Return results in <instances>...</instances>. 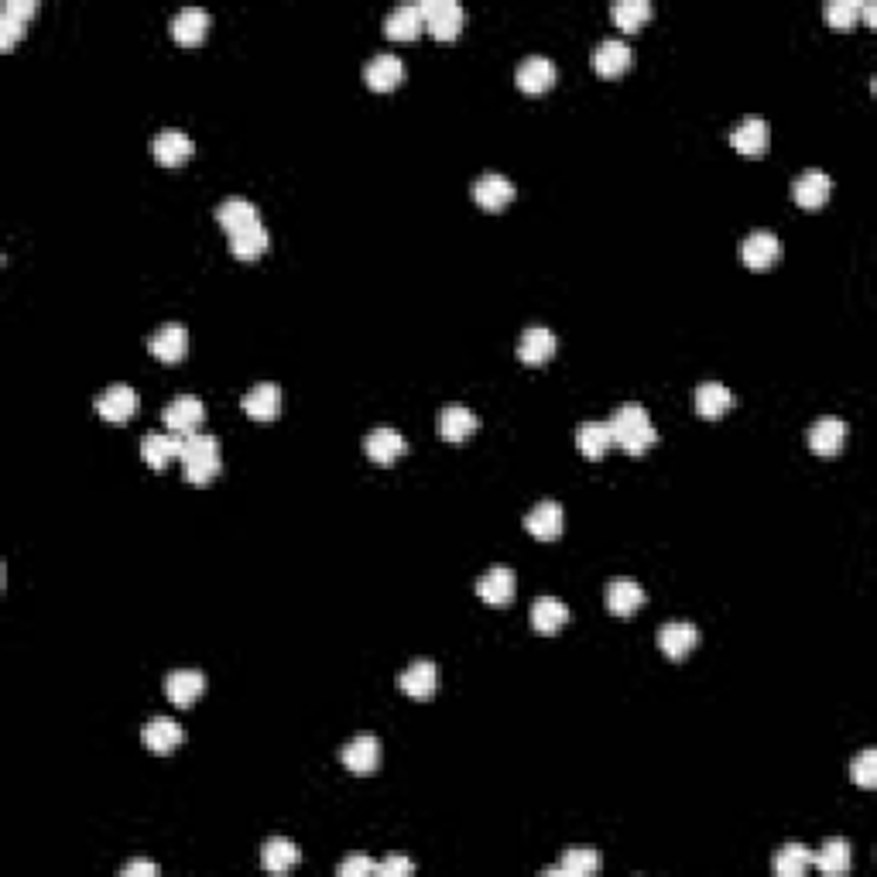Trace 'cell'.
<instances>
[{
  "instance_id": "cell-1",
  "label": "cell",
  "mask_w": 877,
  "mask_h": 877,
  "mask_svg": "<svg viewBox=\"0 0 877 877\" xmlns=\"http://www.w3.org/2000/svg\"><path fill=\"white\" fill-rule=\"evenodd\" d=\"M607 425H610V436H614L617 446L631 456H641L645 449H651L658 442L651 415L645 412V405H638V401H627V405L617 408V412L607 418Z\"/></svg>"
},
{
  "instance_id": "cell-2",
  "label": "cell",
  "mask_w": 877,
  "mask_h": 877,
  "mask_svg": "<svg viewBox=\"0 0 877 877\" xmlns=\"http://www.w3.org/2000/svg\"><path fill=\"white\" fill-rule=\"evenodd\" d=\"M182 470L185 480L196 487L209 484V480L220 473V439L209 436V432H192V436L182 439Z\"/></svg>"
},
{
  "instance_id": "cell-3",
  "label": "cell",
  "mask_w": 877,
  "mask_h": 877,
  "mask_svg": "<svg viewBox=\"0 0 877 877\" xmlns=\"http://www.w3.org/2000/svg\"><path fill=\"white\" fill-rule=\"evenodd\" d=\"M162 415H165L168 432H175V436H192V432H199V425H203L206 408H203V398H196V394H179V398L168 401Z\"/></svg>"
},
{
  "instance_id": "cell-4",
  "label": "cell",
  "mask_w": 877,
  "mask_h": 877,
  "mask_svg": "<svg viewBox=\"0 0 877 877\" xmlns=\"http://www.w3.org/2000/svg\"><path fill=\"white\" fill-rule=\"evenodd\" d=\"M422 14H425V28H429L436 38H442V42L460 35V28L466 21V11L456 4V0H425Z\"/></svg>"
},
{
  "instance_id": "cell-5",
  "label": "cell",
  "mask_w": 877,
  "mask_h": 877,
  "mask_svg": "<svg viewBox=\"0 0 877 877\" xmlns=\"http://www.w3.org/2000/svg\"><path fill=\"white\" fill-rule=\"evenodd\" d=\"M778 257H782V240H778L771 230L747 233L744 244H740V261H744L747 268H754V271L771 268V264H775Z\"/></svg>"
},
{
  "instance_id": "cell-6",
  "label": "cell",
  "mask_w": 877,
  "mask_h": 877,
  "mask_svg": "<svg viewBox=\"0 0 877 877\" xmlns=\"http://www.w3.org/2000/svg\"><path fill=\"white\" fill-rule=\"evenodd\" d=\"M364 453L374 463L388 466L398 460V456L408 453V439L401 436L398 429H391V425H377V429H370L364 436Z\"/></svg>"
},
{
  "instance_id": "cell-7",
  "label": "cell",
  "mask_w": 877,
  "mask_h": 877,
  "mask_svg": "<svg viewBox=\"0 0 877 877\" xmlns=\"http://www.w3.org/2000/svg\"><path fill=\"white\" fill-rule=\"evenodd\" d=\"M96 412H100L107 422H127L134 412H138V391L131 384H110L107 391L96 394Z\"/></svg>"
},
{
  "instance_id": "cell-8",
  "label": "cell",
  "mask_w": 877,
  "mask_h": 877,
  "mask_svg": "<svg viewBox=\"0 0 877 877\" xmlns=\"http://www.w3.org/2000/svg\"><path fill=\"white\" fill-rule=\"evenodd\" d=\"M141 740H144V747H148V751L168 754L185 740V730H182L179 720H172V716H151V720L141 727Z\"/></svg>"
},
{
  "instance_id": "cell-9",
  "label": "cell",
  "mask_w": 877,
  "mask_h": 877,
  "mask_svg": "<svg viewBox=\"0 0 877 877\" xmlns=\"http://www.w3.org/2000/svg\"><path fill=\"white\" fill-rule=\"evenodd\" d=\"M148 347L158 360H165V364H179L185 350H189V329L182 323H162L151 333Z\"/></svg>"
},
{
  "instance_id": "cell-10",
  "label": "cell",
  "mask_w": 877,
  "mask_h": 877,
  "mask_svg": "<svg viewBox=\"0 0 877 877\" xmlns=\"http://www.w3.org/2000/svg\"><path fill=\"white\" fill-rule=\"evenodd\" d=\"M401 79H405V62H401L398 55H391V52H377L374 59L364 66V83L370 86V90H377V93L394 90Z\"/></svg>"
},
{
  "instance_id": "cell-11",
  "label": "cell",
  "mask_w": 877,
  "mask_h": 877,
  "mask_svg": "<svg viewBox=\"0 0 877 877\" xmlns=\"http://www.w3.org/2000/svg\"><path fill=\"white\" fill-rule=\"evenodd\" d=\"M555 76H559V69H555V62L549 59V55H528V59L518 66V72H514V79H518V90H525V93L552 90Z\"/></svg>"
},
{
  "instance_id": "cell-12",
  "label": "cell",
  "mask_w": 877,
  "mask_h": 877,
  "mask_svg": "<svg viewBox=\"0 0 877 877\" xmlns=\"http://www.w3.org/2000/svg\"><path fill=\"white\" fill-rule=\"evenodd\" d=\"M340 758L353 775H370L377 768V761H381V744H377L374 734H357L343 744Z\"/></svg>"
},
{
  "instance_id": "cell-13",
  "label": "cell",
  "mask_w": 877,
  "mask_h": 877,
  "mask_svg": "<svg viewBox=\"0 0 877 877\" xmlns=\"http://www.w3.org/2000/svg\"><path fill=\"white\" fill-rule=\"evenodd\" d=\"M398 686L401 693H408L412 699H429L439 686V665L432 662V658H418V662H412L401 672Z\"/></svg>"
},
{
  "instance_id": "cell-14",
  "label": "cell",
  "mask_w": 877,
  "mask_h": 877,
  "mask_svg": "<svg viewBox=\"0 0 877 877\" xmlns=\"http://www.w3.org/2000/svg\"><path fill=\"white\" fill-rule=\"evenodd\" d=\"M240 408H244L251 418H257V422H271V418H278L281 415V384H271V381L254 384V388L240 398Z\"/></svg>"
},
{
  "instance_id": "cell-15",
  "label": "cell",
  "mask_w": 877,
  "mask_h": 877,
  "mask_svg": "<svg viewBox=\"0 0 877 877\" xmlns=\"http://www.w3.org/2000/svg\"><path fill=\"white\" fill-rule=\"evenodd\" d=\"M830 192H833V179L826 172H819V168H809V172H802L799 179L792 182V199L802 209H819L830 199Z\"/></svg>"
},
{
  "instance_id": "cell-16",
  "label": "cell",
  "mask_w": 877,
  "mask_h": 877,
  "mask_svg": "<svg viewBox=\"0 0 877 877\" xmlns=\"http://www.w3.org/2000/svg\"><path fill=\"white\" fill-rule=\"evenodd\" d=\"M473 199L484 209H490V213H497V209H504L514 199V182L501 172H484L473 182Z\"/></svg>"
},
{
  "instance_id": "cell-17",
  "label": "cell",
  "mask_w": 877,
  "mask_h": 877,
  "mask_svg": "<svg viewBox=\"0 0 877 877\" xmlns=\"http://www.w3.org/2000/svg\"><path fill=\"white\" fill-rule=\"evenodd\" d=\"M514 586H518V579H514L511 566H490L487 573L477 579V593L490 607H508L514 597Z\"/></svg>"
},
{
  "instance_id": "cell-18",
  "label": "cell",
  "mask_w": 877,
  "mask_h": 877,
  "mask_svg": "<svg viewBox=\"0 0 877 877\" xmlns=\"http://www.w3.org/2000/svg\"><path fill=\"white\" fill-rule=\"evenodd\" d=\"M696 641H699V631H696V624H689V621H669V624L658 627V648H662L672 662H682V658L696 648Z\"/></svg>"
},
{
  "instance_id": "cell-19",
  "label": "cell",
  "mask_w": 877,
  "mask_h": 877,
  "mask_svg": "<svg viewBox=\"0 0 877 877\" xmlns=\"http://www.w3.org/2000/svg\"><path fill=\"white\" fill-rule=\"evenodd\" d=\"M843 439H847V422L836 415L816 418L809 429V446H812V453H819V456H836L843 449Z\"/></svg>"
},
{
  "instance_id": "cell-20",
  "label": "cell",
  "mask_w": 877,
  "mask_h": 877,
  "mask_svg": "<svg viewBox=\"0 0 877 877\" xmlns=\"http://www.w3.org/2000/svg\"><path fill=\"white\" fill-rule=\"evenodd\" d=\"M38 0H7L4 11H0V45L11 48L18 38L24 35L28 21L35 18Z\"/></svg>"
},
{
  "instance_id": "cell-21",
  "label": "cell",
  "mask_w": 877,
  "mask_h": 877,
  "mask_svg": "<svg viewBox=\"0 0 877 877\" xmlns=\"http://www.w3.org/2000/svg\"><path fill=\"white\" fill-rule=\"evenodd\" d=\"M555 347H559V340H555V333L549 326H528L525 333H521L518 340V360L521 364H545V360H552Z\"/></svg>"
},
{
  "instance_id": "cell-22",
  "label": "cell",
  "mask_w": 877,
  "mask_h": 877,
  "mask_svg": "<svg viewBox=\"0 0 877 877\" xmlns=\"http://www.w3.org/2000/svg\"><path fill=\"white\" fill-rule=\"evenodd\" d=\"M151 151H155V158L162 165H182L185 158H192V151H196V144H192V138L185 131H179V127H165V131L155 134V141H151Z\"/></svg>"
},
{
  "instance_id": "cell-23",
  "label": "cell",
  "mask_w": 877,
  "mask_h": 877,
  "mask_svg": "<svg viewBox=\"0 0 877 877\" xmlns=\"http://www.w3.org/2000/svg\"><path fill=\"white\" fill-rule=\"evenodd\" d=\"M631 62H634V52L624 38H603V42H597V48H593V69H597L600 76H621Z\"/></svg>"
},
{
  "instance_id": "cell-24",
  "label": "cell",
  "mask_w": 877,
  "mask_h": 877,
  "mask_svg": "<svg viewBox=\"0 0 877 877\" xmlns=\"http://www.w3.org/2000/svg\"><path fill=\"white\" fill-rule=\"evenodd\" d=\"M206 689V675L199 669H175L165 675V696L175 706H192Z\"/></svg>"
},
{
  "instance_id": "cell-25",
  "label": "cell",
  "mask_w": 877,
  "mask_h": 877,
  "mask_svg": "<svg viewBox=\"0 0 877 877\" xmlns=\"http://www.w3.org/2000/svg\"><path fill=\"white\" fill-rule=\"evenodd\" d=\"M182 439L185 436H175V432H148V436L141 439L144 463L155 466V470H165L168 463L182 456Z\"/></svg>"
},
{
  "instance_id": "cell-26",
  "label": "cell",
  "mask_w": 877,
  "mask_h": 877,
  "mask_svg": "<svg viewBox=\"0 0 877 877\" xmlns=\"http://www.w3.org/2000/svg\"><path fill=\"white\" fill-rule=\"evenodd\" d=\"M422 28H425L422 4H398L384 18V35L394 38V42H412Z\"/></svg>"
},
{
  "instance_id": "cell-27",
  "label": "cell",
  "mask_w": 877,
  "mask_h": 877,
  "mask_svg": "<svg viewBox=\"0 0 877 877\" xmlns=\"http://www.w3.org/2000/svg\"><path fill=\"white\" fill-rule=\"evenodd\" d=\"M730 144L740 151V155H751L758 158L768 151V124H764V117H744L740 124L734 127V134H730Z\"/></svg>"
},
{
  "instance_id": "cell-28",
  "label": "cell",
  "mask_w": 877,
  "mask_h": 877,
  "mask_svg": "<svg viewBox=\"0 0 877 877\" xmlns=\"http://www.w3.org/2000/svg\"><path fill=\"white\" fill-rule=\"evenodd\" d=\"M525 528L542 542H552V538L562 535V504L559 501H538L535 508L525 514Z\"/></svg>"
},
{
  "instance_id": "cell-29",
  "label": "cell",
  "mask_w": 877,
  "mask_h": 877,
  "mask_svg": "<svg viewBox=\"0 0 877 877\" xmlns=\"http://www.w3.org/2000/svg\"><path fill=\"white\" fill-rule=\"evenodd\" d=\"M812 864L823 874H847L850 864H854V847H850V840H843V836H830V840H823V847L812 854Z\"/></svg>"
},
{
  "instance_id": "cell-30",
  "label": "cell",
  "mask_w": 877,
  "mask_h": 877,
  "mask_svg": "<svg viewBox=\"0 0 877 877\" xmlns=\"http://www.w3.org/2000/svg\"><path fill=\"white\" fill-rule=\"evenodd\" d=\"M477 425H480L477 412L466 405H446L439 412V436L449 439V442H463L466 436H473Z\"/></svg>"
},
{
  "instance_id": "cell-31",
  "label": "cell",
  "mask_w": 877,
  "mask_h": 877,
  "mask_svg": "<svg viewBox=\"0 0 877 877\" xmlns=\"http://www.w3.org/2000/svg\"><path fill=\"white\" fill-rule=\"evenodd\" d=\"M206 28H209V11H206V7H182V11L172 18V38L179 45L203 42Z\"/></svg>"
},
{
  "instance_id": "cell-32",
  "label": "cell",
  "mask_w": 877,
  "mask_h": 877,
  "mask_svg": "<svg viewBox=\"0 0 877 877\" xmlns=\"http://www.w3.org/2000/svg\"><path fill=\"white\" fill-rule=\"evenodd\" d=\"M299 857H302V850L295 847L288 836H271V840H264V847H261V864H264V871H271V874L292 871V867L299 864Z\"/></svg>"
},
{
  "instance_id": "cell-33",
  "label": "cell",
  "mask_w": 877,
  "mask_h": 877,
  "mask_svg": "<svg viewBox=\"0 0 877 877\" xmlns=\"http://www.w3.org/2000/svg\"><path fill=\"white\" fill-rule=\"evenodd\" d=\"M641 603H645V586H641L638 579H614V583L607 586V607L614 610V614L631 617L634 610H641Z\"/></svg>"
},
{
  "instance_id": "cell-34",
  "label": "cell",
  "mask_w": 877,
  "mask_h": 877,
  "mask_svg": "<svg viewBox=\"0 0 877 877\" xmlns=\"http://www.w3.org/2000/svg\"><path fill=\"white\" fill-rule=\"evenodd\" d=\"M734 408V391L720 381H703L696 388V412L703 418H720Z\"/></svg>"
},
{
  "instance_id": "cell-35",
  "label": "cell",
  "mask_w": 877,
  "mask_h": 877,
  "mask_svg": "<svg viewBox=\"0 0 877 877\" xmlns=\"http://www.w3.org/2000/svg\"><path fill=\"white\" fill-rule=\"evenodd\" d=\"M569 621V607L559 597H538L531 603V627L538 634H555Z\"/></svg>"
},
{
  "instance_id": "cell-36",
  "label": "cell",
  "mask_w": 877,
  "mask_h": 877,
  "mask_svg": "<svg viewBox=\"0 0 877 877\" xmlns=\"http://www.w3.org/2000/svg\"><path fill=\"white\" fill-rule=\"evenodd\" d=\"M576 446L586 460H603L607 449L614 446V436H610V425L607 422H583L576 429Z\"/></svg>"
},
{
  "instance_id": "cell-37",
  "label": "cell",
  "mask_w": 877,
  "mask_h": 877,
  "mask_svg": "<svg viewBox=\"0 0 877 877\" xmlns=\"http://www.w3.org/2000/svg\"><path fill=\"white\" fill-rule=\"evenodd\" d=\"M227 237H230L233 257H240V261H254V257H261L264 251H268V230H264L261 220L251 223V227H244V230H233V233H227Z\"/></svg>"
},
{
  "instance_id": "cell-38",
  "label": "cell",
  "mask_w": 877,
  "mask_h": 877,
  "mask_svg": "<svg viewBox=\"0 0 877 877\" xmlns=\"http://www.w3.org/2000/svg\"><path fill=\"white\" fill-rule=\"evenodd\" d=\"M600 867V854L593 847H569L555 867H545L542 874H566V877H586Z\"/></svg>"
},
{
  "instance_id": "cell-39",
  "label": "cell",
  "mask_w": 877,
  "mask_h": 877,
  "mask_svg": "<svg viewBox=\"0 0 877 877\" xmlns=\"http://www.w3.org/2000/svg\"><path fill=\"white\" fill-rule=\"evenodd\" d=\"M216 220H220V227L227 233L244 230V227H251V223H257V206L251 203V199L230 196V199H223V203L216 206Z\"/></svg>"
},
{
  "instance_id": "cell-40",
  "label": "cell",
  "mask_w": 877,
  "mask_h": 877,
  "mask_svg": "<svg viewBox=\"0 0 877 877\" xmlns=\"http://www.w3.org/2000/svg\"><path fill=\"white\" fill-rule=\"evenodd\" d=\"M812 867V850L806 843H785L775 854V874L778 877H802Z\"/></svg>"
},
{
  "instance_id": "cell-41",
  "label": "cell",
  "mask_w": 877,
  "mask_h": 877,
  "mask_svg": "<svg viewBox=\"0 0 877 877\" xmlns=\"http://www.w3.org/2000/svg\"><path fill=\"white\" fill-rule=\"evenodd\" d=\"M610 14H614L621 31H638L641 24L651 18V4L648 0H617V4L610 7Z\"/></svg>"
},
{
  "instance_id": "cell-42",
  "label": "cell",
  "mask_w": 877,
  "mask_h": 877,
  "mask_svg": "<svg viewBox=\"0 0 877 877\" xmlns=\"http://www.w3.org/2000/svg\"><path fill=\"white\" fill-rule=\"evenodd\" d=\"M860 4H864V0H830V4H826V21H830L836 31L854 28L860 18Z\"/></svg>"
},
{
  "instance_id": "cell-43",
  "label": "cell",
  "mask_w": 877,
  "mask_h": 877,
  "mask_svg": "<svg viewBox=\"0 0 877 877\" xmlns=\"http://www.w3.org/2000/svg\"><path fill=\"white\" fill-rule=\"evenodd\" d=\"M850 775H854V782L860 788H874L877 785V751H874V747H867V751L857 754V761L850 764Z\"/></svg>"
},
{
  "instance_id": "cell-44",
  "label": "cell",
  "mask_w": 877,
  "mask_h": 877,
  "mask_svg": "<svg viewBox=\"0 0 877 877\" xmlns=\"http://www.w3.org/2000/svg\"><path fill=\"white\" fill-rule=\"evenodd\" d=\"M412 871H415L412 857H388V860H381V864L374 867V874H381V877H405Z\"/></svg>"
},
{
  "instance_id": "cell-45",
  "label": "cell",
  "mask_w": 877,
  "mask_h": 877,
  "mask_svg": "<svg viewBox=\"0 0 877 877\" xmlns=\"http://www.w3.org/2000/svg\"><path fill=\"white\" fill-rule=\"evenodd\" d=\"M374 860L370 857H347L340 864V877H367V874H374Z\"/></svg>"
},
{
  "instance_id": "cell-46",
  "label": "cell",
  "mask_w": 877,
  "mask_h": 877,
  "mask_svg": "<svg viewBox=\"0 0 877 877\" xmlns=\"http://www.w3.org/2000/svg\"><path fill=\"white\" fill-rule=\"evenodd\" d=\"M124 877H134V874H148L155 877L158 874V864H151V860H131V864H124V871H120Z\"/></svg>"
},
{
  "instance_id": "cell-47",
  "label": "cell",
  "mask_w": 877,
  "mask_h": 877,
  "mask_svg": "<svg viewBox=\"0 0 877 877\" xmlns=\"http://www.w3.org/2000/svg\"><path fill=\"white\" fill-rule=\"evenodd\" d=\"M860 18H864L867 24H871V28L877 24V7L871 4V0H864V4H860Z\"/></svg>"
}]
</instances>
